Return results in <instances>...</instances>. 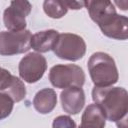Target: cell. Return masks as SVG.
Here are the masks:
<instances>
[{
	"label": "cell",
	"mask_w": 128,
	"mask_h": 128,
	"mask_svg": "<svg viewBox=\"0 0 128 128\" xmlns=\"http://www.w3.org/2000/svg\"><path fill=\"white\" fill-rule=\"evenodd\" d=\"M50 83L59 89L69 87H82L85 83L83 69L75 64H58L49 71Z\"/></svg>",
	"instance_id": "3957f363"
},
{
	"label": "cell",
	"mask_w": 128,
	"mask_h": 128,
	"mask_svg": "<svg viewBox=\"0 0 128 128\" xmlns=\"http://www.w3.org/2000/svg\"><path fill=\"white\" fill-rule=\"evenodd\" d=\"M99 28L109 38L116 40H126L128 38V19L124 15L116 14L108 23Z\"/></svg>",
	"instance_id": "30bf717a"
},
{
	"label": "cell",
	"mask_w": 128,
	"mask_h": 128,
	"mask_svg": "<svg viewBox=\"0 0 128 128\" xmlns=\"http://www.w3.org/2000/svg\"><path fill=\"white\" fill-rule=\"evenodd\" d=\"M0 92L8 95L14 102H20L26 96V87L18 77L0 67Z\"/></svg>",
	"instance_id": "ba28073f"
},
{
	"label": "cell",
	"mask_w": 128,
	"mask_h": 128,
	"mask_svg": "<svg viewBox=\"0 0 128 128\" xmlns=\"http://www.w3.org/2000/svg\"><path fill=\"white\" fill-rule=\"evenodd\" d=\"M14 106V101L6 94L0 92V120L8 117Z\"/></svg>",
	"instance_id": "2e32d148"
},
{
	"label": "cell",
	"mask_w": 128,
	"mask_h": 128,
	"mask_svg": "<svg viewBox=\"0 0 128 128\" xmlns=\"http://www.w3.org/2000/svg\"><path fill=\"white\" fill-rule=\"evenodd\" d=\"M44 12L51 18L59 19L62 18L68 11L64 1L58 0H46L43 2Z\"/></svg>",
	"instance_id": "9a60e30c"
},
{
	"label": "cell",
	"mask_w": 128,
	"mask_h": 128,
	"mask_svg": "<svg viewBox=\"0 0 128 128\" xmlns=\"http://www.w3.org/2000/svg\"><path fill=\"white\" fill-rule=\"evenodd\" d=\"M92 99L102 110L105 118L115 122L118 128H126L128 93L122 87H94Z\"/></svg>",
	"instance_id": "6da1fadb"
},
{
	"label": "cell",
	"mask_w": 128,
	"mask_h": 128,
	"mask_svg": "<svg viewBox=\"0 0 128 128\" xmlns=\"http://www.w3.org/2000/svg\"><path fill=\"white\" fill-rule=\"evenodd\" d=\"M64 3L68 9H73V10L81 9L85 5V1H64Z\"/></svg>",
	"instance_id": "ac0fdd59"
},
{
	"label": "cell",
	"mask_w": 128,
	"mask_h": 128,
	"mask_svg": "<svg viewBox=\"0 0 128 128\" xmlns=\"http://www.w3.org/2000/svg\"><path fill=\"white\" fill-rule=\"evenodd\" d=\"M58 35H59L58 31L54 29L39 31L34 35H32L31 48H33L35 51L39 53L48 52L53 49Z\"/></svg>",
	"instance_id": "8fae6325"
},
{
	"label": "cell",
	"mask_w": 128,
	"mask_h": 128,
	"mask_svg": "<svg viewBox=\"0 0 128 128\" xmlns=\"http://www.w3.org/2000/svg\"><path fill=\"white\" fill-rule=\"evenodd\" d=\"M57 104L56 92L51 88H44L36 93L33 99V106L40 114H48L53 111Z\"/></svg>",
	"instance_id": "7c38bea8"
},
{
	"label": "cell",
	"mask_w": 128,
	"mask_h": 128,
	"mask_svg": "<svg viewBox=\"0 0 128 128\" xmlns=\"http://www.w3.org/2000/svg\"><path fill=\"white\" fill-rule=\"evenodd\" d=\"M52 50L60 59L77 61L85 55L86 43L84 39L77 34L61 33L58 35Z\"/></svg>",
	"instance_id": "277c9868"
},
{
	"label": "cell",
	"mask_w": 128,
	"mask_h": 128,
	"mask_svg": "<svg viewBox=\"0 0 128 128\" xmlns=\"http://www.w3.org/2000/svg\"><path fill=\"white\" fill-rule=\"evenodd\" d=\"M60 100L63 110L70 114H78L85 105V94L80 87H69L60 94Z\"/></svg>",
	"instance_id": "9c48e42d"
},
{
	"label": "cell",
	"mask_w": 128,
	"mask_h": 128,
	"mask_svg": "<svg viewBox=\"0 0 128 128\" xmlns=\"http://www.w3.org/2000/svg\"><path fill=\"white\" fill-rule=\"evenodd\" d=\"M32 34L29 30L0 32V55L11 56L27 52L31 48Z\"/></svg>",
	"instance_id": "5b68a950"
},
{
	"label": "cell",
	"mask_w": 128,
	"mask_h": 128,
	"mask_svg": "<svg viewBox=\"0 0 128 128\" xmlns=\"http://www.w3.org/2000/svg\"><path fill=\"white\" fill-rule=\"evenodd\" d=\"M30 2L24 0L11 1L3 13V22L8 31L19 32L26 28V16L31 12Z\"/></svg>",
	"instance_id": "52a82bcc"
},
{
	"label": "cell",
	"mask_w": 128,
	"mask_h": 128,
	"mask_svg": "<svg viewBox=\"0 0 128 128\" xmlns=\"http://www.w3.org/2000/svg\"><path fill=\"white\" fill-rule=\"evenodd\" d=\"M47 69V61L44 56L37 52L28 53L19 62L18 71L22 80L27 83L39 81Z\"/></svg>",
	"instance_id": "8992f818"
},
{
	"label": "cell",
	"mask_w": 128,
	"mask_h": 128,
	"mask_svg": "<svg viewBox=\"0 0 128 128\" xmlns=\"http://www.w3.org/2000/svg\"><path fill=\"white\" fill-rule=\"evenodd\" d=\"M52 128H76V123L71 117L60 115L54 119Z\"/></svg>",
	"instance_id": "e0dca14e"
},
{
	"label": "cell",
	"mask_w": 128,
	"mask_h": 128,
	"mask_svg": "<svg viewBox=\"0 0 128 128\" xmlns=\"http://www.w3.org/2000/svg\"><path fill=\"white\" fill-rule=\"evenodd\" d=\"M106 118L96 104H90L84 110L81 117V124L78 128H104Z\"/></svg>",
	"instance_id": "4fadbf2b"
},
{
	"label": "cell",
	"mask_w": 128,
	"mask_h": 128,
	"mask_svg": "<svg viewBox=\"0 0 128 128\" xmlns=\"http://www.w3.org/2000/svg\"><path fill=\"white\" fill-rule=\"evenodd\" d=\"M89 13L90 18L96 23L105 15L115 12V6L111 1L101 0V1H85V5Z\"/></svg>",
	"instance_id": "5bb4252c"
},
{
	"label": "cell",
	"mask_w": 128,
	"mask_h": 128,
	"mask_svg": "<svg viewBox=\"0 0 128 128\" xmlns=\"http://www.w3.org/2000/svg\"><path fill=\"white\" fill-rule=\"evenodd\" d=\"M88 71L95 87L112 86L119 78L114 59L104 52H95L90 56Z\"/></svg>",
	"instance_id": "7a4b0ae2"
}]
</instances>
